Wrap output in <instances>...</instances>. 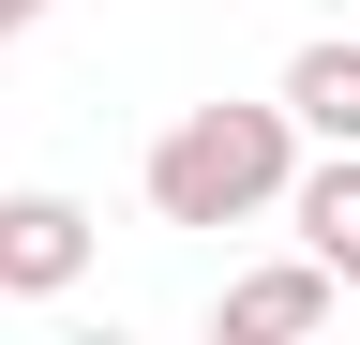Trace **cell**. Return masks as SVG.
I'll list each match as a JSON object with an SVG mask.
<instances>
[{"instance_id": "3957f363", "label": "cell", "mask_w": 360, "mask_h": 345, "mask_svg": "<svg viewBox=\"0 0 360 345\" xmlns=\"http://www.w3.org/2000/svg\"><path fill=\"white\" fill-rule=\"evenodd\" d=\"M270 210L300 226V255H315L330 285H360V150H330V165H285V195H270Z\"/></svg>"}, {"instance_id": "5b68a950", "label": "cell", "mask_w": 360, "mask_h": 345, "mask_svg": "<svg viewBox=\"0 0 360 345\" xmlns=\"http://www.w3.org/2000/svg\"><path fill=\"white\" fill-rule=\"evenodd\" d=\"M270 105H285L300 136H330V150H360V46H300Z\"/></svg>"}, {"instance_id": "8992f818", "label": "cell", "mask_w": 360, "mask_h": 345, "mask_svg": "<svg viewBox=\"0 0 360 345\" xmlns=\"http://www.w3.org/2000/svg\"><path fill=\"white\" fill-rule=\"evenodd\" d=\"M30 15H45V0H0V46H15V30H30Z\"/></svg>"}, {"instance_id": "6da1fadb", "label": "cell", "mask_w": 360, "mask_h": 345, "mask_svg": "<svg viewBox=\"0 0 360 345\" xmlns=\"http://www.w3.org/2000/svg\"><path fill=\"white\" fill-rule=\"evenodd\" d=\"M285 165H300L285 105H195V120L150 136V210L165 226H255V210L285 195Z\"/></svg>"}, {"instance_id": "7a4b0ae2", "label": "cell", "mask_w": 360, "mask_h": 345, "mask_svg": "<svg viewBox=\"0 0 360 345\" xmlns=\"http://www.w3.org/2000/svg\"><path fill=\"white\" fill-rule=\"evenodd\" d=\"M90 271V210L75 195H0V300H60Z\"/></svg>"}, {"instance_id": "277c9868", "label": "cell", "mask_w": 360, "mask_h": 345, "mask_svg": "<svg viewBox=\"0 0 360 345\" xmlns=\"http://www.w3.org/2000/svg\"><path fill=\"white\" fill-rule=\"evenodd\" d=\"M330 271H315V255H285V271H240V285H225V330H240V345H285V330H315V315H330Z\"/></svg>"}]
</instances>
